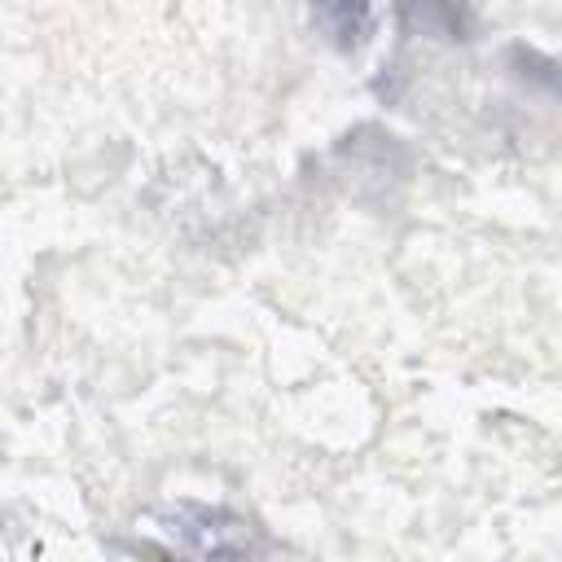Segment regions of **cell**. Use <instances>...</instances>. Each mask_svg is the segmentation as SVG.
Segmentation results:
<instances>
[{
    "label": "cell",
    "mask_w": 562,
    "mask_h": 562,
    "mask_svg": "<svg viewBox=\"0 0 562 562\" xmlns=\"http://www.w3.org/2000/svg\"><path fill=\"white\" fill-rule=\"evenodd\" d=\"M307 4H312V26L334 48H356L373 31V4L369 0H307Z\"/></svg>",
    "instance_id": "2"
},
{
    "label": "cell",
    "mask_w": 562,
    "mask_h": 562,
    "mask_svg": "<svg viewBox=\"0 0 562 562\" xmlns=\"http://www.w3.org/2000/svg\"><path fill=\"white\" fill-rule=\"evenodd\" d=\"M470 0H400V31L408 35H448V40H465L470 18H465Z\"/></svg>",
    "instance_id": "3"
},
{
    "label": "cell",
    "mask_w": 562,
    "mask_h": 562,
    "mask_svg": "<svg viewBox=\"0 0 562 562\" xmlns=\"http://www.w3.org/2000/svg\"><path fill=\"white\" fill-rule=\"evenodd\" d=\"M158 531H167L180 549L189 553H211V558H241L255 549L250 540V522L237 518L224 505H198V501H180L167 505L158 514Z\"/></svg>",
    "instance_id": "1"
}]
</instances>
